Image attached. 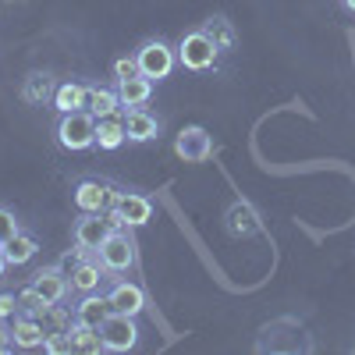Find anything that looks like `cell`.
<instances>
[{
	"label": "cell",
	"mask_w": 355,
	"mask_h": 355,
	"mask_svg": "<svg viewBox=\"0 0 355 355\" xmlns=\"http://www.w3.org/2000/svg\"><path fill=\"white\" fill-rule=\"evenodd\" d=\"M107 302H110V313L139 316V313L146 309V291H142V284H135V281H114L110 291H107Z\"/></svg>",
	"instance_id": "obj_11"
},
{
	"label": "cell",
	"mask_w": 355,
	"mask_h": 355,
	"mask_svg": "<svg viewBox=\"0 0 355 355\" xmlns=\"http://www.w3.org/2000/svg\"><path fill=\"white\" fill-rule=\"evenodd\" d=\"M21 227H18V220H15V214L8 210V206H0V245H4L8 239H15Z\"/></svg>",
	"instance_id": "obj_27"
},
{
	"label": "cell",
	"mask_w": 355,
	"mask_h": 355,
	"mask_svg": "<svg viewBox=\"0 0 355 355\" xmlns=\"http://www.w3.org/2000/svg\"><path fill=\"white\" fill-rule=\"evenodd\" d=\"M18 313H21L18 295H15V291H4V295H0V320H15Z\"/></svg>",
	"instance_id": "obj_29"
},
{
	"label": "cell",
	"mask_w": 355,
	"mask_h": 355,
	"mask_svg": "<svg viewBox=\"0 0 355 355\" xmlns=\"http://www.w3.org/2000/svg\"><path fill=\"white\" fill-rule=\"evenodd\" d=\"M85 110L96 117H110L121 110V100H117V89H103V85H85Z\"/></svg>",
	"instance_id": "obj_18"
},
{
	"label": "cell",
	"mask_w": 355,
	"mask_h": 355,
	"mask_svg": "<svg viewBox=\"0 0 355 355\" xmlns=\"http://www.w3.org/2000/svg\"><path fill=\"white\" fill-rule=\"evenodd\" d=\"M8 266H11V263H8V252H4V245H0V277H4Z\"/></svg>",
	"instance_id": "obj_31"
},
{
	"label": "cell",
	"mask_w": 355,
	"mask_h": 355,
	"mask_svg": "<svg viewBox=\"0 0 355 355\" xmlns=\"http://www.w3.org/2000/svg\"><path fill=\"white\" fill-rule=\"evenodd\" d=\"M93 256L103 263L107 274H128L132 266H135V242L128 239V231L121 227V231H114Z\"/></svg>",
	"instance_id": "obj_5"
},
{
	"label": "cell",
	"mask_w": 355,
	"mask_h": 355,
	"mask_svg": "<svg viewBox=\"0 0 355 355\" xmlns=\"http://www.w3.org/2000/svg\"><path fill=\"white\" fill-rule=\"evenodd\" d=\"M174 50H178V64L189 68V71H210V68L217 64V57H220L217 43L206 36L202 28H196V33H185L182 43H178Z\"/></svg>",
	"instance_id": "obj_4"
},
{
	"label": "cell",
	"mask_w": 355,
	"mask_h": 355,
	"mask_svg": "<svg viewBox=\"0 0 355 355\" xmlns=\"http://www.w3.org/2000/svg\"><path fill=\"white\" fill-rule=\"evenodd\" d=\"M153 96V82L146 75H132V78H121L117 82V100H121V110H132V107H146Z\"/></svg>",
	"instance_id": "obj_15"
},
{
	"label": "cell",
	"mask_w": 355,
	"mask_h": 355,
	"mask_svg": "<svg viewBox=\"0 0 355 355\" xmlns=\"http://www.w3.org/2000/svg\"><path fill=\"white\" fill-rule=\"evenodd\" d=\"M117 227L107 220V214H82L78 220H75V245H82L85 252H96L110 234H114Z\"/></svg>",
	"instance_id": "obj_8"
},
{
	"label": "cell",
	"mask_w": 355,
	"mask_h": 355,
	"mask_svg": "<svg viewBox=\"0 0 355 355\" xmlns=\"http://www.w3.org/2000/svg\"><path fill=\"white\" fill-rule=\"evenodd\" d=\"M341 8H345L348 15H355V0H341Z\"/></svg>",
	"instance_id": "obj_32"
},
{
	"label": "cell",
	"mask_w": 355,
	"mask_h": 355,
	"mask_svg": "<svg viewBox=\"0 0 355 355\" xmlns=\"http://www.w3.org/2000/svg\"><path fill=\"white\" fill-rule=\"evenodd\" d=\"M18 306H21V313H33V316H43V313L50 309V302L43 299V295H40L33 284L18 291Z\"/></svg>",
	"instance_id": "obj_25"
},
{
	"label": "cell",
	"mask_w": 355,
	"mask_h": 355,
	"mask_svg": "<svg viewBox=\"0 0 355 355\" xmlns=\"http://www.w3.org/2000/svg\"><path fill=\"white\" fill-rule=\"evenodd\" d=\"M68 334H71L75 352H85V355H100V352H107V348H103V334H100L96 327H85V323H71Z\"/></svg>",
	"instance_id": "obj_22"
},
{
	"label": "cell",
	"mask_w": 355,
	"mask_h": 355,
	"mask_svg": "<svg viewBox=\"0 0 355 355\" xmlns=\"http://www.w3.org/2000/svg\"><path fill=\"white\" fill-rule=\"evenodd\" d=\"M100 334H103V348H107V352H128V348L139 345V323H135V316L110 313V316L103 320Z\"/></svg>",
	"instance_id": "obj_7"
},
{
	"label": "cell",
	"mask_w": 355,
	"mask_h": 355,
	"mask_svg": "<svg viewBox=\"0 0 355 355\" xmlns=\"http://www.w3.org/2000/svg\"><path fill=\"white\" fill-rule=\"evenodd\" d=\"M224 227H227L231 239H252V234H259V231H263L259 214L252 210L249 202H234L231 210L224 214Z\"/></svg>",
	"instance_id": "obj_13"
},
{
	"label": "cell",
	"mask_w": 355,
	"mask_h": 355,
	"mask_svg": "<svg viewBox=\"0 0 355 355\" xmlns=\"http://www.w3.org/2000/svg\"><path fill=\"white\" fill-rule=\"evenodd\" d=\"M53 93H57V89H53V75H46V71H33L25 78V85H21V100L33 103V107L46 103Z\"/></svg>",
	"instance_id": "obj_20"
},
{
	"label": "cell",
	"mask_w": 355,
	"mask_h": 355,
	"mask_svg": "<svg viewBox=\"0 0 355 355\" xmlns=\"http://www.w3.org/2000/svg\"><path fill=\"white\" fill-rule=\"evenodd\" d=\"M4 252H8V263H11V266H21V263H28V259L40 252V242H36V234L18 231L15 239L4 242Z\"/></svg>",
	"instance_id": "obj_21"
},
{
	"label": "cell",
	"mask_w": 355,
	"mask_h": 355,
	"mask_svg": "<svg viewBox=\"0 0 355 355\" xmlns=\"http://www.w3.org/2000/svg\"><path fill=\"white\" fill-rule=\"evenodd\" d=\"M132 75H139L135 53H132V57H117V61H114V82H121V78H132Z\"/></svg>",
	"instance_id": "obj_28"
},
{
	"label": "cell",
	"mask_w": 355,
	"mask_h": 355,
	"mask_svg": "<svg viewBox=\"0 0 355 355\" xmlns=\"http://www.w3.org/2000/svg\"><path fill=\"white\" fill-rule=\"evenodd\" d=\"M202 33H206V36H210V40L217 43V50H220V53L234 46V28H231L224 18H210V21L202 25Z\"/></svg>",
	"instance_id": "obj_24"
},
{
	"label": "cell",
	"mask_w": 355,
	"mask_h": 355,
	"mask_svg": "<svg viewBox=\"0 0 355 355\" xmlns=\"http://www.w3.org/2000/svg\"><path fill=\"white\" fill-rule=\"evenodd\" d=\"M71 277V291H78V295H89V291H100L103 288V281H107V270H103V263L100 259H82L75 270L68 274Z\"/></svg>",
	"instance_id": "obj_14"
},
{
	"label": "cell",
	"mask_w": 355,
	"mask_h": 355,
	"mask_svg": "<svg viewBox=\"0 0 355 355\" xmlns=\"http://www.w3.org/2000/svg\"><path fill=\"white\" fill-rule=\"evenodd\" d=\"M50 355H64V352H75V345H71V334L68 331H53V334H46V345H43Z\"/></svg>",
	"instance_id": "obj_26"
},
{
	"label": "cell",
	"mask_w": 355,
	"mask_h": 355,
	"mask_svg": "<svg viewBox=\"0 0 355 355\" xmlns=\"http://www.w3.org/2000/svg\"><path fill=\"white\" fill-rule=\"evenodd\" d=\"M174 153L182 157L185 164H206L214 157V135L199 128V125H189L174 135Z\"/></svg>",
	"instance_id": "obj_6"
},
{
	"label": "cell",
	"mask_w": 355,
	"mask_h": 355,
	"mask_svg": "<svg viewBox=\"0 0 355 355\" xmlns=\"http://www.w3.org/2000/svg\"><path fill=\"white\" fill-rule=\"evenodd\" d=\"M107 316H110V302H107V295H100V291L82 295V302L75 306V323H85V327L100 331Z\"/></svg>",
	"instance_id": "obj_16"
},
{
	"label": "cell",
	"mask_w": 355,
	"mask_h": 355,
	"mask_svg": "<svg viewBox=\"0 0 355 355\" xmlns=\"http://www.w3.org/2000/svg\"><path fill=\"white\" fill-rule=\"evenodd\" d=\"M11 348H15V341H11V327H8L4 320H0V355L11 352Z\"/></svg>",
	"instance_id": "obj_30"
},
{
	"label": "cell",
	"mask_w": 355,
	"mask_h": 355,
	"mask_svg": "<svg viewBox=\"0 0 355 355\" xmlns=\"http://www.w3.org/2000/svg\"><path fill=\"white\" fill-rule=\"evenodd\" d=\"M46 334H50L46 323L40 316H33V313H18L11 320V341H15V348H25V352L43 348L46 345Z\"/></svg>",
	"instance_id": "obj_10"
},
{
	"label": "cell",
	"mask_w": 355,
	"mask_h": 355,
	"mask_svg": "<svg viewBox=\"0 0 355 355\" xmlns=\"http://www.w3.org/2000/svg\"><path fill=\"white\" fill-rule=\"evenodd\" d=\"M135 64H139V75H146L150 82H164L178 64V50L164 40H146L135 50Z\"/></svg>",
	"instance_id": "obj_3"
},
{
	"label": "cell",
	"mask_w": 355,
	"mask_h": 355,
	"mask_svg": "<svg viewBox=\"0 0 355 355\" xmlns=\"http://www.w3.org/2000/svg\"><path fill=\"white\" fill-rule=\"evenodd\" d=\"M33 288L43 295L50 306H61V302L68 299V291H71V277L61 270V263H53V266H43V270H36Z\"/></svg>",
	"instance_id": "obj_9"
},
{
	"label": "cell",
	"mask_w": 355,
	"mask_h": 355,
	"mask_svg": "<svg viewBox=\"0 0 355 355\" xmlns=\"http://www.w3.org/2000/svg\"><path fill=\"white\" fill-rule=\"evenodd\" d=\"M125 142H128V135H125V117H121V114L100 117V121H96V146H100V150H121Z\"/></svg>",
	"instance_id": "obj_19"
},
{
	"label": "cell",
	"mask_w": 355,
	"mask_h": 355,
	"mask_svg": "<svg viewBox=\"0 0 355 355\" xmlns=\"http://www.w3.org/2000/svg\"><path fill=\"white\" fill-rule=\"evenodd\" d=\"M117 210H121V217H125L128 227H142L146 220L153 217V202H150V196H142V192H121Z\"/></svg>",
	"instance_id": "obj_17"
},
{
	"label": "cell",
	"mask_w": 355,
	"mask_h": 355,
	"mask_svg": "<svg viewBox=\"0 0 355 355\" xmlns=\"http://www.w3.org/2000/svg\"><path fill=\"white\" fill-rule=\"evenodd\" d=\"M57 142L71 153H82L89 146H96V117L89 110L61 114V121H57Z\"/></svg>",
	"instance_id": "obj_2"
},
{
	"label": "cell",
	"mask_w": 355,
	"mask_h": 355,
	"mask_svg": "<svg viewBox=\"0 0 355 355\" xmlns=\"http://www.w3.org/2000/svg\"><path fill=\"white\" fill-rule=\"evenodd\" d=\"M71 199L82 214H107L117 206L121 192H117L107 178H78L75 189H71Z\"/></svg>",
	"instance_id": "obj_1"
},
{
	"label": "cell",
	"mask_w": 355,
	"mask_h": 355,
	"mask_svg": "<svg viewBox=\"0 0 355 355\" xmlns=\"http://www.w3.org/2000/svg\"><path fill=\"white\" fill-rule=\"evenodd\" d=\"M53 107L61 110V114L85 110V85H78V82H64V85H57V93H53Z\"/></svg>",
	"instance_id": "obj_23"
},
{
	"label": "cell",
	"mask_w": 355,
	"mask_h": 355,
	"mask_svg": "<svg viewBox=\"0 0 355 355\" xmlns=\"http://www.w3.org/2000/svg\"><path fill=\"white\" fill-rule=\"evenodd\" d=\"M160 117L157 114H150L146 107H132V110H125V135H128V142H153L157 135H160Z\"/></svg>",
	"instance_id": "obj_12"
}]
</instances>
